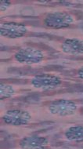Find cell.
<instances>
[{
    "label": "cell",
    "instance_id": "1",
    "mask_svg": "<svg viewBox=\"0 0 83 149\" xmlns=\"http://www.w3.org/2000/svg\"><path fill=\"white\" fill-rule=\"evenodd\" d=\"M44 24L52 29H65L74 22V18L71 14L62 11H55L46 14L44 18Z\"/></svg>",
    "mask_w": 83,
    "mask_h": 149
},
{
    "label": "cell",
    "instance_id": "11",
    "mask_svg": "<svg viewBox=\"0 0 83 149\" xmlns=\"http://www.w3.org/2000/svg\"><path fill=\"white\" fill-rule=\"evenodd\" d=\"M0 7H1V11L2 12H4L7 10L8 8L10 6V2L9 1H6V0H2L0 2Z\"/></svg>",
    "mask_w": 83,
    "mask_h": 149
},
{
    "label": "cell",
    "instance_id": "5",
    "mask_svg": "<svg viewBox=\"0 0 83 149\" xmlns=\"http://www.w3.org/2000/svg\"><path fill=\"white\" fill-rule=\"evenodd\" d=\"M61 84L60 78L49 74H41L35 75L31 79V85L36 89L43 90H53Z\"/></svg>",
    "mask_w": 83,
    "mask_h": 149
},
{
    "label": "cell",
    "instance_id": "3",
    "mask_svg": "<svg viewBox=\"0 0 83 149\" xmlns=\"http://www.w3.org/2000/svg\"><path fill=\"white\" fill-rule=\"evenodd\" d=\"M77 110V104L71 100H57L49 104V111L50 113L58 116H73Z\"/></svg>",
    "mask_w": 83,
    "mask_h": 149
},
{
    "label": "cell",
    "instance_id": "8",
    "mask_svg": "<svg viewBox=\"0 0 83 149\" xmlns=\"http://www.w3.org/2000/svg\"><path fill=\"white\" fill-rule=\"evenodd\" d=\"M61 49L65 54L71 55L83 54V40L78 39H68L64 41Z\"/></svg>",
    "mask_w": 83,
    "mask_h": 149
},
{
    "label": "cell",
    "instance_id": "4",
    "mask_svg": "<svg viewBox=\"0 0 83 149\" xmlns=\"http://www.w3.org/2000/svg\"><path fill=\"white\" fill-rule=\"evenodd\" d=\"M31 116L28 111L21 109L7 111L3 116V120L10 126H24L30 123Z\"/></svg>",
    "mask_w": 83,
    "mask_h": 149
},
{
    "label": "cell",
    "instance_id": "10",
    "mask_svg": "<svg viewBox=\"0 0 83 149\" xmlns=\"http://www.w3.org/2000/svg\"><path fill=\"white\" fill-rule=\"evenodd\" d=\"M14 93H15V90L11 85L3 84V83L0 85V98L2 100L11 97Z\"/></svg>",
    "mask_w": 83,
    "mask_h": 149
},
{
    "label": "cell",
    "instance_id": "12",
    "mask_svg": "<svg viewBox=\"0 0 83 149\" xmlns=\"http://www.w3.org/2000/svg\"><path fill=\"white\" fill-rule=\"evenodd\" d=\"M78 77L80 78V79H83V66L80 69L78 70Z\"/></svg>",
    "mask_w": 83,
    "mask_h": 149
},
{
    "label": "cell",
    "instance_id": "2",
    "mask_svg": "<svg viewBox=\"0 0 83 149\" xmlns=\"http://www.w3.org/2000/svg\"><path fill=\"white\" fill-rule=\"evenodd\" d=\"M15 59L20 63L25 64H39L43 60V54L34 47H23L15 54Z\"/></svg>",
    "mask_w": 83,
    "mask_h": 149
},
{
    "label": "cell",
    "instance_id": "6",
    "mask_svg": "<svg viewBox=\"0 0 83 149\" xmlns=\"http://www.w3.org/2000/svg\"><path fill=\"white\" fill-rule=\"evenodd\" d=\"M27 31L26 26L17 22H5L0 26V35L9 39L21 38L26 34Z\"/></svg>",
    "mask_w": 83,
    "mask_h": 149
},
{
    "label": "cell",
    "instance_id": "7",
    "mask_svg": "<svg viewBox=\"0 0 83 149\" xmlns=\"http://www.w3.org/2000/svg\"><path fill=\"white\" fill-rule=\"evenodd\" d=\"M48 144V140L44 136H29L21 140L19 145L22 149H44Z\"/></svg>",
    "mask_w": 83,
    "mask_h": 149
},
{
    "label": "cell",
    "instance_id": "9",
    "mask_svg": "<svg viewBox=\"0 0 83 149\" xmlns=\"http://www.w3.org/2000/svg\"><path fill=\"white\" fill-rule=\"evenodd\" d=\"M65 136L71 141H83V126H71L65 132Z\"/></svg>",
    "mask_w": 83,
    "mask_h": 149
}]
</instances>
